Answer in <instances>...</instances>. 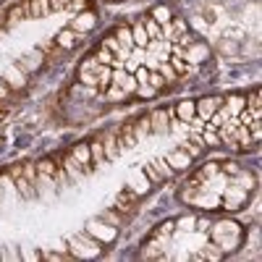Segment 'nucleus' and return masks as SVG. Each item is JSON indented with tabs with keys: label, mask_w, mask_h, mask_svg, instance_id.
<instances>
[{
	"label": "nucleus",
	"mask_w": 262,
	"mask_h": 262,
	"mask_svg": "<svg viewBox=\"0 0 262 262\" xmlns=\"http://www.w3.org/2000/svg\"><path fill=\"white\" fill-rule=\"evenodd\" d=\"M116 137H118V147H121V149H134V147H137L134 126H123L121 131H116Z\"/></svg>",
	"instance_id": "15"
},
{
	"label": "nucleus",
	"mask_w": 262,
	"mask_h": 262,
	"mask_svg": "<svg viewBox=\"0 0 262 262\" xmlns=\"http://www.w3.org/2000/svg\"><path fill=\"white\" fill-rule=\"evenodd\" d=\"M147 76H149V71H147V69H139V66H137V76H134V79H137V84H144V81H147Z\"/></svg>",
	"instance_id": "41"
},
{
	"label": "nucleus",
	"mask_w": 262,
	"mask_h": 262,
	"mask_svg": "<svg viewBox=\"0 0 262 262\" xmlns=\"http://www.w3.org/2000/svg\"><path fill=\"white\" fill-rule=\"evenodd\" d=\"M210 236H212V242L223 249V254L226 252H231V249H236L238 244H242V226L238 223H233V221H221V223H215L212 226V231H210Z\"/></svg>",
	"instance_id": "1"
},
{
	"label": "nucleus",
	"mask_w": 262,
	"mask_h": 262,
	"mask_svg": "<svg viewBox=\"0 0 262 262\" xmlns=\"http://www.w3.org/2000/svg\"><path fill=\"white\" fill-rule=\"evenodd\" d=\"M71 158L84 168V173H90L92 170V155H90V144H76L71 149Z\"/></svg>",
	"instance_id": "13"
},
{
	"label": "nucleus",
	"mask_w": 262,
	"mask_h": 262,
	"mask_svg": "<svg viewBox=\"0 0 262 262\" xmlns=\"http://www.w3.org/2000/svg\"><path fill=\"white\" fill-rule=\"evenodd\" d=\"M144 173H147L149 184H160V181H163V176H160V173L155 170V165H152V163H147V165H144Z\"/></svg>",
	"instance_id": "34"
},
{
	"label": "nucleus",
	"mask_w": 262,
	"mask_h": 262,
	"mask_svg": "<svg viewBox=\"0 0 262 262\" xmlns=\"http://www.w3.org/2000/svg\"><path fill=\"white\" fill-rule=\"evenodd\" d=\"M53 179H55V186H58V191H63V189H69V186H71V179H69V173H66L63 168H55Z\"/></svg>",
	"instance_id": "28"
},
{
	"label": "nucleus",
	"mask_w": 262,
	"mask_h": 262,
	"mask_svg": "<svg viewBox=\"0 0 262 262\" xmlns=\"http://www.w3.org/2000/svg\"><path fill=\"white\" fill-rule=\"evenodd\" d=\"M39 66H42V53H27V55H21V60H18V69L24 74L37 71Z\"/></svg>",
	"instance_id": "16"
},
{
	"label": "nucleus",
	"mask_w": 262,
	"mask_h": 262,
	"mask_svg": "<svg viewBox=\"0 0 262 262\" xmlns=\"http://www.w3.org/2000/svg\"><path fill=\"white\" fill-rule=\"evenodd\" d=\"M155 69H158V71H160V74L165 76V84H168V81H173V79H176V76H179V74H176V71H173V69H170V66H168V63H163V60H160V63L155 66Z\"/></svg>",
	"instance_id": "32"
},
{
	"label": "nucleus",
	"mask_w": 262,
	"mask_h": 262,
	"mask_svg": "<svg viewBox=\"0 0 262 262\" xmlns=\"http://www.w3.org/2000/svg\"><path fill=\"white\" fill-rule=\"evenodd\" d=\"M176 116H179L181 123H191L194 116H196V113H194V102H191V100H184V102L176 107Z\"/></svg>",
	"instance_id": "23"
},
{
	"label": "nucleus",
	"mask_w": 262,
	"mask_h": 262,
	"mask_svg": "<svg viewBox=\"0 0 262 262\" xmlns=\"http://www.w3.org/2000/svg\"><path fill=\"white\" fill-rule=\"evenodd\" d=\"M63 170L69 173V179H71L74 184L84 179V168H81V165H79V163H76L71 155H66V158H63Z\"/></svg>",
	"instance_id": "18"
},
{
	"label": "nucleus",
	"mask_w": 262,
	"mask_h": 262,
	"mask_svg": "<svg viewBox=\"0 0 262 262\" xmlns=\"http://www.w3.org/2000/svg\"><path fill=\"white\" fill-rule=\"evenodd\" d=\"M86 233H90L92 238H97L100 244H111V242H116L118 228H116V226H105L100 217H95V221L86 223Z\"/></svg>",
	"instance_id": "5"
},
{
	"label": "nucleus",
	"mask_w": 262,
	"mask_h": 262,
	"mask_svg": "<svg viewBox=\"0 0 262 262\" xmlns=\"http://www.w3.org/2000/svg\"><path fill=\"white\" fill-rule=\"evenodd\" d=\"M165 163L173 168V170H181V168H186L189 163H191V155L181 147V149H173V152H168L165 155Z\"/></svg>",
	"instance_id": "12"
},
{
	"label": "nucleus",
	"mask_w": 262,
	"mask_h": 262,
	"mask_svg": "<svg viewBox=\"0 0 262 262\" xmlns=\"http://www.w3.org/2000/svg\"><path fill=\"white\" fill-rule=\"evenodd\" d=\"M170 113L173 111H155V113L149 116V131L155 137H165L168 131H170V123H168L170 121Z\"/></svg>",
	"instance_id": "8"
},
{
	"label": "nucleus",
	"mask_w": 262,
	"mask_h": 262,
	"mask_svg": "<svg viewBox=\"0 0 262 262\" xmlns=\"http://www.w3.org/2000/svg\"><path fill=\"white\" fill-rule=\"evenodd\" d=\"M90 155H92V168H102V165L107 163L105 149H102V142H100V139L90 142Z\"/></svg>",
	"instance_id": "21"
},
{
	"label": "nucleus",
	"mask_w": 262,
	"mask_h": 262,
	"mask_svg": "<svg viewBox=\"0 0 262 262\" xmlns=\"http://www.w3.org/2000/svg\"><path fill=\"white\" fill-rule=\"evenodd\" d=\"M3 76H6V81H8L11 86H16V90H21V86L27 84V74L21 71V69H16V66H6Z\"/></svg>",
	"instance_id": "14"
},
{
	"label": "nucleus",
	"mask_w": 262,
	"mask_h": 262,
	"mask_svg": "<svg viewBox=\"0 0 262 262\" xmlns=\"http://www.w3.org/2000/svg\"><path fill=\"white\" fill-rule=\"evenodd\" d=\"M131 37H134V45H137V48H142V50L152 45V39H149V34H147V29H144L142 21H137V24L131 27Z\"/></svg>",
	"instance_id": "17"
},
{
	"label": "nucleus",
	"mask_w": 262,
	"mask_h": 262,
	"mask_svg": "<svg viewBox=\"0 0 262 262\" xmlns=\"http://www.w3.org/2000/svg\"><path fill=\"white\" fill-rule=\"evenodd\" d=\"M128 184H131V189H134L137 194H147L149 191V179H147V173H142V170H134L131 173V179H128Z\"/></svg>",
	"instance_id": "19"
},
{
	"label": "nucleus",
	"mask_w": 262,
	"mask_h": 262,
	"mask_svg": "<svg viewBox=\"0 0 262 262\" xmlns=\"http://www.w3.org/2000/svg\"><path fill=\"white\" fill-rule=\"evenodd\" d=\"M200 257H207V259H221V257H223V249L217 247V244H210V247H207V252H205V254H200Z\"/></svg>",
	"instance_id": "37"
},
{
	"label": "nucleus",
	"mask_w": 262,
	"mask_h": 262,
	"mask_svg": "<svg viewBox=\"0 0 262 262\" xmlns=\"http://www.w3.org/2000/svg\"><path fill=\"white\" fill-rule=\"evenodd\" d=\"M134 92H137L139 97H152V95H155L158 90H155V86H149V84L144 81V84H137V90H134Z\"/></svg>",
	"instance_id": "36"
},
{
	"label": "nucleus",
	"mask_w": 262,
	"mask_h": 262,
	"mask_svg": "<svg viewBox=\"0 0 262 262\" xmlns=\"http://www.w3.org/2000/svg\"><path fill=\"white\" fill-rule=\"evenodd\" d=\"M34 191H37V196H42L45 202H53V200H55V194H58V186H55L53 173L37 170V179H34Z\"/></svg>",
	"instance_id": "4"
},
{
	"label": "nucleus",
	"mask_w": 262,
	"mask_h": 262,
	"mask_svg": "<svg viewBox=\"0 0 262 262\" xmlns=\"http://www.w3.org/2000/svg\"><path fill=\"white\" fill-rule=\"evenodd\" d=\"M149 134H152V131H149V116L137 118V123H134V137H137V142H147Z\"/></svg>",
	"instance_id": "24"
},
{
	"label": "nucleus",
	"mask_w": 262,
	"mask_h": 262,
	"mask_svg": "<svg viewBox=\"0 0 262 262\" xmlns=\"http://www.w3.org/2000/svg\"><path fill=\"white\" fill-rule=\"evenodd\" d=\"M147 84H149V86H155V90H160V86L165 84V79H163L160 71H152V74L147 76Z\"/></svg>",
	"instance_id": "35"
},
{
	"label": "nucleus",
	"mask_w": 262,
	"mask_h": 262,
	"mask_svg": "<svg viewBox=\"0 0 262 262\" xmlns=\"http://www.w3.org/2000/svg\"><path fill=\"white\" fill-rule=\"evenodd\" d=\"M152 165H155V170L160 173L163 179H170V176H173V168H170V165L165 163V158H163V160H155V163H152Z\"/></svg>",
	"instance_id": "31"
},
{
	"label": "nucleus",
	"mask_w": 262,
	"mask_h": 262,
	"mask_svg": "<svg viewBox=\"0 0 262 262\" xmlns=\"http://www.w3.org/2000/svg\"><path fill=\"white\" fill-rule=\"evenodd\" d=\"M21 257H24V259H39V252H34L29 244H24V249H21Z\"/></svg>",
	"instance_id": "40"
},
{
	"label": "nucleus",
	"mask_w": 262,
	"mask_h": 262,
	"mask_svg": "<svg viewBox=\"0 0 262 262\" xmlns=\"http://www.w3.org/2000/svg\"><path fill=\"white\" fill-rule=\"evenodd\" d=\"M0 259H21V252L16 247H3V254H0Z\"/></svg>",
	"instance_id": "39"
},
{
	"label": "nucleus",
	"mask_w": 262,
	"mask_h": 262,
	"mask_svg": "<svg viewBox=\"0 0 262 262\" xmlns=\"http://www.w3.org/2000/svg\"><path fill=\"white\" fill-rule=\"evenodd\" d=\"M116 39H118V45H121V50H126V53H131L137 45H134V37H131V29L128 27H118V32H116Z\"/></svg>",
	"instance_id": "22"
},
{
	"label": "nucleus",
	"mask_w": 262,
	"mask_h": 262,
	"mask_svg": "<svg viewBox=\"0 0 262 262\" xmlns=\"http://www.w3.org/2000/svg\"><path fill=\"white\" fill-rule=\"evenodd\" d=\"M95 24V18L90 16V13H84V16H79L76 21H74V29H90Z\"/></svg>",
	"instance_id": "33"
},
{
	"label": "nucleus",
	"mask_w": 262,
	"mask_h": 262,
	"mask_svg": "<svg viewBox=\"0 0 262 262\" xmlns=\"http://www.w3.org/2000/svg\"><path fill=\"white\" fill-rule=\"evenodd\" d=\"M247 200H249V189L242 186V184H236V181H233V184L223 191V196H221L223 207H228V210H238L242 205H247Z\"/></svg>",
	"instance_id": "3"
},
{
	"label": "nucleus",
	"mask_w": 262,
	"mask_h": 262,
	"mask_svg": "<svg viewBox=\"0 0 262 262\" xmlns=\"http://www.w3.org/2000/svg\"><path fill=\"white\" fill-rule=\"evenodd\" d=\"M139 21L144 24V29H147V34H149V39H152V42H155V39H158V42H163V27L158 24L155 18H152V16H142Z\"/></svg>",
	"instance_id": "20"
},
{
	"label": "nucleus",
	"mask_w": 262,
	"mask_h": 262,
	"mask_svg": "<svg viewBox=\"0 0 262 262\" xmlns=\"http://www.w3.org/2000/svg\"><path fill=\"white\" fill-rule=\"evenodd\" d=\"M58 45H63V48H74V45H76V37H74V32H71V29L60 32V34H58Z\"/></svg>",
	"instance_id": "30"
},
{
	"label": "nucleus",
	"mask_w": 262,
	"mask_h": 262,
	"mask_svg": "<svg viewBox=\"0 0 262 262\" xmlns=\"http://www.w3.org/2000/svg\"><path fill=\"white\" fill-rule=\"evenodd\" d=\"M170 69L176 71V74H184V71H186V63H184V58H181V55H173V58H170Z\"/></svg>",
	"instance_id": "38"
},
{
	"label": "nucleus",
	"mask_w": 262,
	"mask_h": 262,
	"mask_svg": "<svg viewBox=\"0 0 262 262\" xmlns=\"http://www.w3.org/2000/svg\"><path fill=\"white\" fill-rule=\"evenodd\" d=\"M181 39V45L186 42V60H191V63H202L207 55H210V48L205 45V42H200V39H186V37H179Z\"/></svg>",
	"instance_id": "6"
},
{
	"label": "nucleus",
	"mask_w": 262,
	"mask_h": 262,
	"mask_svg": "<svg viewBox=\"0 0 262 262\" xmlns=\"http://www.w3.org/2000/svg\"><path fill=\"white\" fill-rule=\"evenodd\" d=\"M69 244L74 247V252H76L79 257H97V254H100V247H102L97 238H92L90 233L71 236V238H69Z\"/></svg>",
	"instance_id": "2"
},
{
	"label": "nucleus",
	"mask_w": 262,
	"mask_h": 262,
	"mask_svg": "<svg viewBox=\"0 0 262 262\" xmlns=\"http://www.w3.org/2000/svg\"><path fill=\"white\" fill-rule=\"evenodd\" d=\"M100 221H111L113 226H118V223H121V221H118V215H116V212H102V215H100Z\"/></svg>",
	"instance_id": "42"
},
{
	"label": "nucleus",
	"mask_w": 262,
	"mask_h": 262,
	"mask_svg": "<svg viewBox=\"0 0 262 262\" xmlns=\"http://www.w3.org/2000/svg\"><path fill=\"white\" fill-rule=\"evenodd\" d=\"M100 60L97 58H90V60H84L81 63V69H79V79L84 84H97V76H100Z\"/></svg>",
	"instance_id": "9"
},
{
	"label": "nucleus",
	"mask_w": 262,
	"mask_h": 262,
	"mask_svg": "<svg viewBox=\"0 0 262 262\" xmlns=\"http://www.w3.org/2000/svg\"><path fill=\"white\" fill-rule=\"evenodd\" d=\"M247 111L254 116V118H259V92L254 90L252 95H249V100H247Z\"/></svg>",
	"instance_id": "29"
},
{
	"label": "nucleus",
	"mask_w": 262,
	"mask_h": 262,
	"mask_svg": "<svg viewBox=\"0 0 262 262\" xmlns=\"http://www.w3.org/2000/svg\"><path fill=\"white\" fill-rule=\"evenodd\" d=\"M247 107V97H228L226 100V111H228V116L231 118H236L238 113H242Z\"/></svg>",
	"instance_id": "25"
},
{
	"label": "nucleus",
	"mask_w": 262,
	"mask_h": 262,
	"mask_svg": "<svg viewBox=\"0 0 262 262\" xmlns=\"http://www.w3.org/2000/svg\"><path fill=\"white\" fill-rule=\"evenodd\" d=\"M149 16H152V18H155V21H158V24H160V27H165V24H170V18H173V13H170V8H168V6H158V8H155V11H152Z\"/></svg>",
	"instance_id": "27"
},
{
	"label": "nucleus",
	"mask_w": 262,
	"mask_h": 262,
	"mask_svg": "<svg viewBox=\"0 0 262 262\" xmlns=\"http://www.w3.org/2000/svg\"><path fill=\"white\" fill-rule=\"evenodd\" d=\"M13 179H16V191H18L21 200H34L37 191H34L32 181L24 176V170H13Z\"/></svg>",
	"instance_id": "11"
},
{
	"label": "nucleus",
	"mask_w": 262,
	"mask_h": 262,
	"mask_svg": "<svg viewBox=\"0 0 262 262\" xmlns=\"http://www.w3.org/2000/svg\"><path fill=\"white\" fill-rule=\"evenodd\" d=\"M100 142H102V149H105V158H107V160H118L121 147H118V137H116V131H105V134L100 137Z\"/></svg>",
	"instance_id": "10"
},
{
	"label": "nucleus",
	"mask_w": 262,
	"mask_h": 262,
	"mask_svg": "<svg viewBox=\"0 0 262 262\" xmlns=\"http://www.w3.org/2000/svg\"><path fill=\"white\" fill-rule=\"evenodd\" d=\"M221 105H223L221 97H205V100H196V102H194V113H196L194 118H200V121L207 123V118H210Z\"/></svg>",
	"instance_id": "7"
},
{
	"label": "nucleus",
	"mask_w": 262,
	"mask_h": 262,
	"mask_svg": "<svg viewBox=\"0 0 262 262\" xmlns=\"http://www.w3.org/2000/svg\"><path fill=\"white\" fill-rule=\"evenodd\" d=\"M29 13H32L34 18L48 16V13H50V0H32V3H29Z\"/></svg>",
	"instance_id": "26"
}]
</instances>
